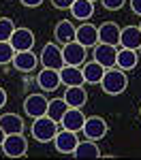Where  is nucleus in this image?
<instances>
[{"mask_svg":"<svg viewBox=\"0 0 141 160\" xmlns=\"http://www.w3.org/2000/svg\"><path fill=\"white\" fill-rule=\"evenodd\" d=\"M98 86H101V90L105 94H109V96H120L122 92H126V88H128L126 71H122V68H118V66L107 68Z\"/></svg>","mask_w":141,"mask_h":160,"instance_id":"1","label":"nucleus"},{"mask_svg":"<svg viewBox=\"0 0 141 160\" xmlns=\"http://www.w3.org/2000/svg\"><path fill=\"white\" fill-rule=\"evenodd\" d=\"M30 135L34 137L37 143H51L58 135V122L51 120L49 115L34 118L32 124H30Z\"/></svg>","mask_w":141,"mask_h":160,"instance_id":"2","label":"nucleus"},{"mask_svg":"<svg viewBox=\"0 0 141 160\" xmlns=\"http://www.w3.org/2000/svg\"><path fill=\"white\" fill-rule=\"evenodd\" d=\"M38 62H41L43 68H56V71H60V68L64 66L62 47H58L53 41L45 43L43 49H41V53H38Z\"/></svg>","mask_w":141,"mask_h":160,"instance_id":"3","label":"nucleus"},{"mask_svg":"<svg viewBox=\"0 0 141 160\" xmlns=\"http://www.w3.org/2000/svg\"><path fill=\"white\" fill-rule=\"evenodd\" d=\"M2 154L7 158H24L28 154V139L24 132H15V135H7L2 141Z\"/></svg>","mask_w":141,"mask_h":160,"instance_id":"4","label":"nucleus"},{"mask_svg":"<svg viewBox=\"0 0 141 160\" xmlns=\"http://www.w3.org/2000/svg\"><path fill=\"white\" fill-rule=\"evenodd\" d=\"M81 132H83V137L90 139V141H101V139H105L107 132H109V124H107V120L101 118V115H90V118H86V124H83Z\"/></svg>","mask_w":141,"mask_h":160,"instance_id":"5","label":"nucleus"},{"mask_svg":"<svg viewBox=\"0 0 141 160\" xmlns=\"http://www.w3.org/2000/svg\"><path fill=\"white\" fill-rule=\"evenodd\" d=\"M62 56H64V64H68V66H81L86 58H88V49L81 45V43H66L62 45Z\"/></svg>","mask_w":141,"mask_h":160,"instance_id":"6","label":"nucleus"},{"mask_svg":"<svg viewBox=\"0 0 141 160\" xmlns=\"http://www.w3.org/2000/svg\"><path fill=\"white\" fill-rule=\"evenodd\" d=\"M47 105H49V100L43 94H28L24 98V113L28 118H32V120L41 118V115L47 113Z\"/></svg>","mask_w":141,"mask_h":160,"instance_id":"7","label":"nucleus"},{"mask_svg":"<svg viewBox=\"0 0 141 160\" xmlns=\"http://www.w3.org/2000/svg\"><path fill=\"white\" fill-rule=\"evenodd\" d=\"M94 60L103 64L105 68H113L115 66V58H118V45H107V43H96L92 47Z\"/></svg>","mask_w":141,"mask_h":160,"instance_id":"8","label":"nucleus"},{"mask_svg":"<svg viewBox=\"0 0 141 160\" xmlns=\"http://www.w3.org/2000/svg\"><path fill=\"white\" fill-rule=\"evenodd\" d=\"M37 86L43 92H56L58 88L62 86L60 71H56V68H41L37 73Z\"/></svg>","mask_w":141,"mask_h":160,"instance_id":"9","label":"nucleus"},{"mask_svg":"<svg viewBox=\"0 0 141 160\" xmlns=\"http://www.w3.org/2000/svg\"><path fill=\"white\" fill-rule=\"evenodd\" d=\"M11 64H13V68L19 71V73H32V71H37V66L41 62H38V56L30 49V51H17Z\"/></svg>","mask_w":141,"mask_h":160,"instance_id":"10","label":"nucleus"},{"mask_svg":"<svg viewBox=\"0 0 141 160\" xmlns=\"http://www.w3.org/2000/svg\"><path fill=\"white\" fill-rule=\"evenodd\" d=\"M77 143H79L77 132L66 130V128L58 130V135L53 139V148H56V152H60V154H73V149L77 148Z\"/></svg>","mask_w":141,"mask_h":160,"instance_id":"11","label":"nucleus"},{"mask_svg":"<svg viewBox=\"0 0 141 160\" xmlns=\"http://www.w3.org/2000/svg\"><path fill=\"white\" fill-rule=\"evenodd\" d=\"M34 32L30 30V28H15V32H13L11 37V43L13 49L15 51H30L32 47H34Z\"/></svg>","mask_w":141,"mask_h":160,"instance_id":"12","label":"nucleus"},{"mask_svg":"<svg viewBox=\"0 0 141 160\" xmlns=\"http://www.w3.org/2000/svg\"><path fill=\"white\" fill-rule=\"evenodd\" d=\"M83 124H86V115H83V111L79 107H68V111L60 120V126L66 128V130H73V132H81Z\"/></svg>","mask_w":141,"mask_h":160,"instance_id":"13","label":"nucleus"},{"mask_svg":"<svg viewBox=\"0 0 141 160\" xmlns=\"http://www.w3.org/2000/svg\"><path fill=\"white\" fill-rule=\"evenodd\" d=\"M75 41L81 43L86 49L88 47H94L98 43V28L90 22H81V26L77 28V34H75Z\"/></svg>","mask_w":141,"mask_h":160,"instance_id":"14","label":"nucleus"},{"mask_svg":"<svg viewBox=\"0 0 141 160\" xmlns=\"http://www.w3.org/2000/svg\"><path fill=\"white\" fill-rule=\"evenodd\" d=\"M118 47L139 51V47H141V30H139V26H124V28H122V34H120V45H118Z\"/></svg>","mask_w":141,"mask_h":160,"instance_id":"15","label":"nucleus"},{"mask_svg":"<svg viewBox=\"0 0 141 160\" xmlns=\"http://www.w3.org/2000/svg\"><path fill=\"white\" fill-rule=\"evenodd\" d=\"M71 156L77 160H94V158H101L103 154H101V149H98V145H96V141L83 139V141L77 143V148L73 149Z\"/></svg>","mask_w":141,"mask_h":160,"instance_id":"16","label":"nucleus"},{"mask_svg":"<svg viewBox=\"0 0 141 160\" xmlns=\"http://www.w3.org/2000/svg\"><path fill=\"white\" fill-rule=\"evenodd\" d=\"M120 34H122V28L115 22H105V24L98 26V43L120 45Z\"/></svg>","mask_w":141,"mask_h":160,"instance_id":"17","label":"nucleus"},{"mask_svg":"<svg viewBox=\"0 0 141 160\" xmlns=\"http://www.w3.org/2000/svg\"><path fill=\"white\" fill-rule=\"evenodd\" d=\"M60 81L66 88L68 86H83L86 79H83L81 66H68V64H64L62 68H60Z\"/></svg>","mask_w":141,"mask_h":160,"instance_id":"18","label":"nucleus"},{"mask_svg":"<svg viewBox=\"0 0 141 160\" xmlns=\"http://www.w3.org/2000/svg\"><path fill=\"white\" fill-rule=\"evenodd\" d=\"M0 128L4 130V135H15V132H24L26 124L22 115L17 113H2L0 115Z\"/></svg>","mask_w":141,"mask_h":160,"instance_id":"19","label":"nucleus"},{"mask_svg":"<svg viewBox=\"0 0 141 160\" xmlns=\"http://www.w3.org/2000/svg\"><path fill=\"white\" fill-rule=\"evenodd\" d=\"M75 34H77V28L71 24V19H60L56 24V28H53V37H56L58 43H62V45L73 43L75 41Z\"/></svg>","mask_w":141,"mask_h":160,"instance_id":"20","label":"nucleus"},{"mask_svg":"<svg viewBox=\"0 0 141 160\" xmlns=\"http://www.w3.org/2000/svg\"><path fill=\"white\" fill-rule=\"evenodd\" d=\"M137 64H139V51L118 47V58H115V66H118V68H122V71H133Z\"/></svg>","mask_w":141,"mask_h":160,"instance_id":"21","label":"nucleus"},{"mask_svg":"<svg viewBox=\"0 0 141 160\" xmlns=\"http://www.w3.org/2000/svg\"><path fill=\"white\" fill-rule=\"evenodd\" d=\"M62 98L68 102V107H79V109H81V107L88 102V92H86L83 86H68Z\"/></svg>","mask_w":141,"mask_h":160,"instance_id":"22","label":"nucleus"},{"mask_svg":"<svg viewBox=\"0 0 141 160\" xmlns=\"http://www.w3.org/2000/svg\"><path fill=\"white\" fill-rule=\"evenodd\" d=\"M68 11L73 15V19H77V22H88L90 17L94 15V2H90V0H75Z\"/></svg>","mask_w":141,"mask_h":160,"instance_id":"23","label":"nucleus"},{"mask_svg":"<svg viewBox=\"0 0 141 160\" xmlns=\"http://www.w3.org/2000/svg\"><path fill=\"white\" fill-rule=\"evenodd\" d=\"M81 71H83V79H86V83H101L103 75H105V66L98 64L96 60H90V62H83L81 64Z\"/></svg>","mask_w":141,"mask_h":160,"instance_id":"24","label":"nucleus"},{"mask_svg":"<svg viewBox=\"0 0 141 160\" xmlns=\"http://www.w3.org/2000/svg\"><path fill=\"white\" fill-rule=\"evenodd\" d=\"M66 111H68V102L64 98H51L49 105H47V113L45 115H49L51 120H56V122L60 124V120L64 118Z\"/></svg>","mask_w":141,"mask_h":160,"instance_id":"25","label":"nucleus"},{"mask_svg":"<svg viewBox=\"0 0 141 160\" xmlns=\"http://www.w3.org/2000/svg\"><path fill=\"white\" fill-rule=\"evenodd\" d=\"M17 51L13 49V45L9 41H0V66L2 64H11Z\"/></svg>","mask_w":141,"mask_h":160,"instance_id":"26","label":"nucleus"},{"mask_svg":"<svg viewBox=\"0 0 141 160\" xmlns=\"http://www.w3.org/2000/svg\"><path fill=\"white\" fill-rule=\"evenodd\" d=\"M15 28H17V26L13 24V19H9V17H0V41H11Z\"/></svg>","mask_w":141,"mask_h":160,"instance_id":"27","label":"nucleus"},{"mask_svg":"<svg viewBox=\"0 0 141 160\" xmlns=\"http://www.w3.org/2000/svg\"><path fill=\"white\" fill-rule=\"evenodd\" d=\"M101 4L107 11H120V9H124L126 0H101Z\"/></svg>","mask_w":141,"mask_h":160,"instance_id":"28","label":"nucleus"},{"mask_svg":"<svg viewBox=\"0 0 141 160\" xmlns=\"http://www.w3.org/2000/svg\"><path fill=\"white\" fill-rule=\"evenodd\" d=\"M49 2H51V7L58 9V11H68L75 0H49Z\"/></svg>","mask_w":141,"mask_h":160,"instance_id":"29","label":"nucleus"},{"mask_svg":"<svg viewBox=\"0 0 141 160\" xmlns=\"http://www.w3.org/2000/svg\"><path fill=\"white\" fill-rule=\"evenodd\" d=\"M22 4H24L26 9H37V7H41L43 4V0H19Z\"/></svg>","mask_w":141,"mask_h":160,"instance_id":"30","label":"nucleus"},{"mask_svg":"<svg viewBox=\"0 0 141 160\" xmlns=\"http://www.w3.org/2000/svg\"><path fill=\"white\" fill-rule=\"evenodd\" d=\"M130 2V9L135 15H141V0H128Z\"/></svg>","mask_w":141,"mask_h":160,"instance_id":"31","label":"nucleus"},{"mask_svg":"<svg viewBox=\"0 0 141 160\" xmlns=\"http://www.w3.org/2000/svg\"><path fill=\"white\" fill-rule=\"evenodd\" d=\"M7 98H9V96H7V90H4V88H0V109L7 105Z\"/></svg>","mask_w":141,"mask_h":160,"instance_id":"32","label":"nucleus"},{"mask_svg":"<svg viewBox=\"0 0 141 160\" xmlns=\"http://www.w3.org/2000/svg\"><path fill=\"white\" fill-rule=\"evenodd\" d=\"M4 137H7V135H4V130L0 128V148H2V141H4Z\"/></svg>","mask_w":141,"mask_h":160,"instance_id":"33","label":"nucleus"},{"mask_svg":"<svg viewBox=\"0 0 141 160\" xmlns=\"http://www.w3.org/2000/svg\"><path fill=\"white\" fill-rule=\"evenodd\" d=\"M139 118H141V107H139Z\"/></svg>","mask_w":141,"mask_h":160,"instance_id":"34","label":"nucleus"},{"mask_svg":"<svg viewBox=\"0 0 141 160\" xmlns=\"http://www.w3.org/2000/svg\"><path fill=\"white\" fill-rule=\"evenodd\" d=\"M139 30H141V22H139Z\"/></svg>","mask_w":141,"mask_h":160,"instance_id":"35","label":"nucleus"},{"mask_svg":"<svg viewBox=\"0 0 141 160\" xmlns=\"http://www.w3.org/2000/svg\"><path fill=\"white\" fill-rule=\"evenodd\" d=\"M90 2H96V0H90Z\"/></svg>","mask_w":141,"mask_h":160,"instance_id":"36","label":"nucleus"},{"mask_svg":"<svg viewBox=\"0 0 141 160\" xmlns=\"http://www.w3.org/2000/svg\"><path fill=\"white\" fill-rule=\"evenodd\" d=\"M139 53H141V47H139Z\"/></svg>","mask_w":141,"mask_h":160,"instance_id":"37","label":"nucleus"}]
</instances>
